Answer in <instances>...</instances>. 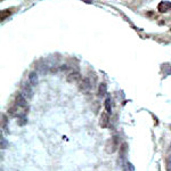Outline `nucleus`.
I'll use <instances>...</instances> for the list:
<instances>
[{
    "label": "nucleus",
    "mask_w": 171,
    "mask_h": 171,
    "mask_svg": "<svg viewBox=\"0 0 171 171\" xmlns=\"http://www.w3.org/2000/svg\"><path fill=\"white\" fill-rule=\"evenodd\" d=\"M22 95L25 97V98H31L32 95H33V91H32V86L30 84V82H27L25 84H23L22 87Z\"/></svg>",
    "instance_id": "1"
},
{
    "label": "nucleus",
    "mask_w": 171,
    "mask_h": 171,
    "mask_svg": "<svg viewBox=\"0 0 171 171\" xmlns=\"http://www.w3.org/2000/svg\"><path fill=\"white\" fill-rule=\"evenodd\" d=\"M169 9H171V3L168 1H162L158 5V12L160 13H167Z\"/></svg>",
    "instance_id": "2"
},
{
    "label": "nucleus",
    "mask_w": 171,
    "mask_h": 171,
    "mask_svg": "<svg viewBox=\"0 0 171 171\" xmlns=\"http://www.w3.org/2000/svg\"><path fill=\"white\" fill-rule=\"evenodd\" d=\"M29 82L31 86H37L38 84V75L36 72H31L29 74Z\"/></svg>",
    "instance_id": "3"
},
{
    "label": "nucleus",
    "mask_w": 171,
    "mask_h": 171,
    "mask_svg": "<svg viewBox=\"0 0 171 171\" xmlns=\"http://www.w3.org/2000/svg\"><path fill=\"white\" fill-rule=\"evenodd\" d=\"M16 104L21 107H25L27 106V101H25V97L23 95H17L16 97Z\"/></svg>",
    "instance_id": "4"
},
{
    "label": "nucleus",
    "mask_w": 171,
    "mask_h": 171,
    "mask_svg": "<svg viewBox=\"0 0 171 171\" xmlns=\"http://www.w3.org/2000/svg\"><path fill=\"white\" fill-rule=\"evenodd\" d=\"M112 101H111V98L110 97H107L105 101V110L106 112H107V114H111L112 113Z\"/></svg>",
    "instance_id": "5"
},
{
    "label": "nucleus",
    "mask_w": 171,
    "mask_h": 171,
    "mask_svg": "<svg viewBox=\"0 0 171 171\" xmlns=\"http://www.w3.org/2000/svg\"><path fill=\"white\" fill-rule=\"evenodd\" d=\"M105 92H106V84L101 83V84H99V89H98V95H99V96H104Z\"/></svg>",
    "instance_id": "6"
},
{
    "label": "nucleus",
    "mask_w": 171,
    "mask_h": 171,
    "mask_svg": "<svg viewBox=\"0 0 171 171\" xmlns=\"http://www.w3.org/2000/svg\"><path fill=\"white\" fill-rule=\"evenodd\" d=\"M10 9H6V10H2L1 12V21H3V18H6L8 15H10Z\"/></svg>",
    "instance_id": "7"
},
{
    "label": "nucleus",
    "mask_w": 171,
    "mask_h": 171,
    "mask_svg": "<svg viewBox=\"0 0 171 171\" xmlns=\"http://www.w3.org/2000/svg\"><path fill=\"white\" fill-rule=\"evenodd\" d=\"M167 168H168V170H171V155L167 160Z\"/></svg>",
    "instance_id": "8"
},
{
    "label": "nucleus",
    "mask_w": 171,
    "mask_h": 171,
    "mask_svg": "<svg viewBox=\"0 0 171 171\" xmlns=\"http://www.w3.org/2000/svg\"><path fill=\"white\" fill-rule=\"evenodd\" d=\"M170 148H171V146H170Z\"/></svg>",
    "instance_id": "9"
}]
</instances>
